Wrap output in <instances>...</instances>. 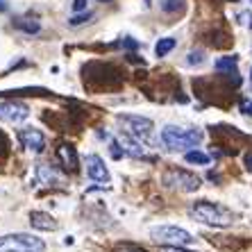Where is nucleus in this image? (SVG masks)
Returning a JSON list of instances; mask_svg holds the SVG:
<instances>
[{
  "label": "nucleus",
  "instance_id": "nucleus-1",
  "mask_svg": "<svg viewBox=\"0 0 252 252\" xmlns=\"http://www.w3.org/2000/svg\"><path fill=\"white\" fill-rule=\"evenodd\" d=\"M202 132L198 127H182V125H164L159 132V143L168 153H187L202 143Z\"/></svg>",
  "mask_w": 252,
  "mask_h": 252
},
{
  "label": "nucleus",
  "instance_id": "nucleus-2",
  "mask_svg": "<svg viewBox=\"0 0 252 252\" xmlns=\"http://www.w3.org/2000/svg\"><path fill=\"white\" fill-rule=\"evenodd\" d=\"M189 214H191L193 220L209 225V227H227L234 220V216H232V211L227 207L218 205V202H209V200H198Z\"/></svg>",
  "mask_w": 252,
  "mask_h": 252
},
{
  "label": "nucleus",
  "instance_id": "nucleus-3",
  "mask_svg": "<svg viewBox=\"0 0 252 252\" xmlns=\"http://www.w3.org/2000/svg\"><path fill=\"white\" fill-rule=\"evenodd\" d=\"M161 184L168 191H177V193H193L200 189V177L187 168H177V166H168L161 175Z\"/></svg>",
  "mask_w": 252,
  "mask_h": 252
},
{
  "label": "nucleus",
  "instance_id": "nucleus-4",
  "mask_svg": "<svg viewBox=\"0 0 252 252\" xmlns=\"http://www.w3.org/2000/svg\"><path fill=\"white\" fill-rule=\"evenodd\" d=\"M118 127H121V132L127 136H132V139L141 141V143H153L155 139V125L150 118L146 116H136V114H127V116H121L118 118Z\"/></svg>",
  "mask_w": 252,
  "mask_h": 252
},
{
  "label": "nucleus",
  "instance_id": "nucleus-5",
  "mask_svg": "<svg viewBox=\"0 0 252 252\" xmlns=\"http://www.w3.org/2000/svg\"><path fill=\"white\" fill-rule=\"evenodd\" d=\"M0 252H46V243L34 234L16 232L0 236Z\"/></svg>",
  "mask_w": 252,
  "mask_h": 252
},
{
  "label": "nucleus",
  "instance_id": "nucleus-6",
  "mask_svg": "<svg viewBox=\"0 0 252 252\" xmlns=\"http://www.w3.org/2000/svg\"><path fill=\"white\" fill-rule=\"evenodd\" d=\"M150 236H153L157 243H164V246H173V248H184L193 243V234L187 232L180 225H157V227L150 229Z\"/></svg>",
  "mask_w": 252,
  "mask_h": 252
},
{
  "label": "nucleus",
  "instance_id": "nucleus-7",
  "mask_svg": "<svg viewBox=\"0 0 252 252\" xmlns=\"http://www.w3.org/2000/svg\"><path fill=\"white\" fill-rule=\"evenodd\" d=\"M18 143L23 146V150L32 155H41L46 150V136H43L41 129L36 127H23L18 132Z\"/></svg>",
  "mask_w": 252,
  "mask_h": 252
},
{
  "label": "nucleus",
  "instance_id": "nucleus-8",
  "mask_svg": "<svg viewBox=\"0 0 252 252\" xmlns=\"http://www.w3.org/2000/svg\"><path fill=\"white\" fill-rule=\"evenodd\" d=\"M30 116V107L18 100H5L0 102V121L2 123H21Z\"/></svg>",
  "mask_w": 252,
  "mask_h": 252
},
{
  "label": "nucleus",
  "instance_id": "nucleus-9",
  "mask_svg": "<svg viewBox=\"0 0 252 252\" xmlns=\"http://www.w3.org/2000/svg\"><path fill=\"white\" fill-rule=\"evenodd\" d=\"M57 164H59V170L66 173V175H73L77 168H80V159H77V150L70 143L62 141L57 146Z\"/></svg>",
  "mask_w": 252,
  "mask_h": 252
},
{
  "label": "nucleus",
  "instance_id": "nucleus-10",
  "mask_svg": "<svg viewBox=\"0 0 252 252\" xmlns=\"http://www.w3.org/2000/svg\"><path fill=\"white\" fill-rule=\"evenodd\" d=\"M84 166H87L89 180H94L95 184H107L109 182V170H107V166H105V161H102L100 155H89L87 161H84Z\"/></svg>",
  "mask_w": 252,
  "mask_h": 252
},
{
  "label": "nucleus",
  "instance_id": "nucleus-11",
  "mask_svg": "<svg viewBox=\"0 0 252 252\" xmlns=\"http://www.w3.org/2000/svg\"><path fill=\"white\" fill-rule=\"evenodd\" d=\"M30 225L34 229H43V232H55L57 229V220L48 211H32L30 214Z\"/></svg>",
  "mask_w": 252,
  "mask_h": 252
},
{
  "label": "nucleus",
  "instance_id": "nucleus-12",
  "mask_svg": "<svg viewBox=\"0 0 252 252\" xmlns=\"http://www.w3.org/2000/svg\"><path fill=\"white\" fill-rule=\"evenodd\" d=\"M216 70L223 73L227 77H234L239 80V68H236V57H220L216 59Z\"/></svg>",
  "mask_w": 252,
  "mask_h": 252
},
{
  "label": "nucleus",
  "instance_id": "nucleus-13",
  "mask_svg": "<svg viewBox=\"0 0 252 252\" xmlns=\"http://www.w3.org/2000/svg\"><path fill=\"white\" fill-rule=\"evenodd\" d=\"M36 180L41 184H59V170H55V168H50V166H46V164H41V166H36Z\"/></svg>",
  "mask_w": 252,
  "mask_h": 252
},
{
  "label": "nucleus",
  "instance_id": "nucleus-14",
  "mask_svg": "<svg viewBox=\"0 0 252 252\" xmlns=\"http://www.w3.org/2000/svg\"><path fill=\"white\" fill-rule=\"evenodd\" d=\"M14 25H16L21 32H25V34H39L41 32V23L36 21V18H14Z\"/></svg>",
  "mask_w": 252,
  "mask_h": 252
},
{
  "label": "nucleus",
  "instance_id": "nucleus-15",
  "mask_svg": "<svg viewBox=\"0 0 252 252\" xmlns=\"http://www.w3.org/2000/svg\"><path fill=\"white\" fill-rule=\"evenodd\" d=\"M184 161H187V164H193V166H207V164H211V157L207 153L187 150V153H184Z\"/></svg>",
  "mask_w": 252,
  "mask_h": 252
},
{
  "label": "nucleus",
  "instance_id": "nucleus-16",
  "mask_svg": "<svg viewBox=\"0 0 252 252\" xmlns=\"http://www.w3.org/2000/svg\"><path fill=\"white\" fill-rule=\"evenodd\" d=\"M177 46V41L173 36H166V39H159L157 46H155V55L157 57H166L168 53H173V48Z\"/></svg>",
  "mask_w": 252,
  "mask_h": 252
},
{
  "label": "nucleus",
  "instance_id": "nucleus-17",
  "mask_svg": "<svg viewBox=\"0 0 252 252\" xmlns=\"http://www.w3.org/2000/svg\"><path fill=\"white\" fill-rule=\"evenodd\" d=\"M161 9L166 14H182L187 9V0H164L161 2Z\"/></svg>",
  "mask_w": 252,
  "mask_h": 252
},
{
  "label": "nucleus",
  "instance_id": "nucleus-18",
  "mask_svg": "<svg viewBox=\"0 0 252 252\" xmlns=\"http://www.w3.org/2000/svg\"><path fill=\"white\" fill-rule=\"evenodd\" d=\"M205 50H191V53L187 55V64L189 66H200V64H205Z\"/></svg>",
  "mask_w": 252,
  "mask_h": 252
},
{
  "label": "nucleus",
  "instance_id": "nucleus-19",
  "mask_svg": "<svg viewBox=\"0 0 252 252\" xmlns=\"http://www.w3.org/2000/svg\"><path fill=\"white\" fill-rule=\"evenodd\" d=\"M109 153H112L114 159H123L125 157V148H123V143H121V139H114L112 143H109Z\"/></svg>",
  "mask_w": 252,
  "mask_h": 252
},
{
  "label": "nucleus",
  "instance_id": "nucleus-20",
  "mask_svg": "<svg viewBox=\"0 0 252 252\" xmlns=\"http://www.w3.org/2000/svg\"><path fill=\"white\" fill-rule=\"evenodd\" d=\"M114 252H148V250H143L141 246H132V243H121V246H116Z\"/></svg>",
  "mask_w": 252,
  "mask_h": 252
},
{
  "label": "nucleus",
  "instance_id": "nucleus-21",
  "mask_svg": "<svg viewBox=\"0 0 252 252\" xmlns=\"http://www.w3.org/2000/svg\"><path fill=\"white\" fill-rule=\"evenodd\" d=\"M89 18H91V12H87V14H75V16L70 18V25H82V23H87Z\"/></svg>",
  "mask_w": 252,
  "mask_h": 252
},
{
  "label": "nucleus",
  "instance_id": "nucleus-22",
  "mask_svg": "<svg viewBox=\"0 0 252 252\" xmlns=\"http://www.w3.org/2000/svg\"><path fill=\"white\" fill-rule=\"evenodd\" d=\"M73 12H87V0H73Z\"/></svg>",
  "mask_w": 252,
  "mask_h": 252
},
{
  "label": "nucleus",
  "instance_id": "nucleus-23",
  "mask_svg": "<svg viewBox=\"0 0 252 252\" xmlns=\"http://www.w3.org/2000/svg\"><path fill=\"white\" fill-rule=\"evenodd\" d=\"M161 252H191V250H184V248H161Z\"/></svg>",
  "mask_w": 252,
  "mask_h": 252
},
{
  "label": "nucleus",
  "instance_id": "nucleus-24",
  "mask_svg": "<svg viewBox=\"0 0 252 252\" xmlns=\"http://www.w3.org/2000/svg\"><path fill=\"white\" fill-rule=\"evenodd\" d=\"M246 168H248V170H252V153H248V155H246Z\"/></svg>",
  "mask_w": 252,
  "mask_h": 252
},
{
  "label": "nucleus",
  "instance_id": "nucleus-25",
  "mask_svg": "<svg viewBox=\"0 0 252 252\" xmlns=\"http://www.w3.org/2000/svg\"><path fill=\"white\" fill-rule=\"evenodd\" d=\"M5 9H7V5L2 2V0H0V12H5Z\"/></svg>",
  "mask_w": 252,
  "mask_h": 252
},
{
  "label": "nucleus",
  "instance_id": "nucleus-26",
  "mask_svg": "<svg viewBox=\"0 0 252 252\" xmlns=\"http://www.w3.org/2000/svg\"><path fill=\"white\" fill-rule=\"evenodd\" d=\"M100 2H109V0H100Z\"/></svg>",
  "mask_w": 252,
  "mask_h": 252
},
{
  "label": "nucleus",
  "instance_id": "nucleus-27",
  "mask_svg": "<svg viewBox=\"0 0 252 252\" xmlns=\"http://www.w3.org/2000/svg\"><path fill=\"white\" fill-rule=\"evenodd\" d=\"M250 82H252V75H250Z\"/></svg>",
  "mask_w": 252,
  "mask_h": 252
}]
</instances>
